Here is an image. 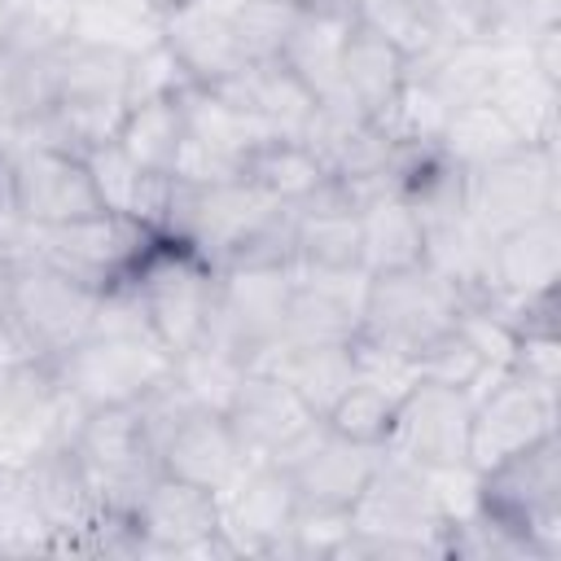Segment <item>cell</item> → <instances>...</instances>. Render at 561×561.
<instances>
[{
  "instance_id": "cell-1",
  "label": "cell",
  "mask_w": 561,
  "mask_h": 561,
  "mask_svg": "<svg viewBox=\"0 0 561 561\" xmlns=\"http://www.w3.org/2000/svg\"><path fill=\"white\" fill-rule=\"evenodd\" d=\"M443 504L434 469L399 460L381 447V460L351 504V535L337 548V561L351 557H443Z\"/></svg>"
},
{
  "instance_id": "cell-2",
  "label": "cell",
  "mask_w": 561,
  "mask_h": 561,
  "mask_svg": "<svg viewBox=\"0 0 561 561\" xmlns=\"http://www.w3.org/2000/svg\"><path fill=\"white\" fill-rule=\"evenodd\" d=\"M127 57L123 48L70 39L57 57L53 110L31 127L22 145H57L88 153L92 145L114 140L127 114Z\"/></svg>"
},
{
  "instance_id": "cell-3",
  "label": "cell",
  "mask_w": 561,
  "mask_h": 561,
  "mask_svg": "<svg viewBox=\"0 0 561 561\" xmlns=\"http://www.w3.org/2000/svg\"><path fill=\"white\" fill-rule=\"evenodd\" d=\"M478 508L513 526L539 561L561 557V438L543 434L530 447L478 473Z\"/></svg>"
},
{
  "instance_id": "cell-4",
  "label": "cell",
  "mask_w": 561,
  "mask_h": 561,
  "mask_svg": "<svg viewBox=\"0 0 561 561\" xmlns=\"http://www.w3.org/2000/svg\"><path fill=\"white\" fill-rule=\"evenodd\" d=\"M127 280L140 294L149 329L171 351V359L180 351L206 342L210 316H215V294H219V272L202 254H193L188 245H180L171 237H158L153 250L136 263V272Z\"/></svg>"
},
{
  "instance_id": "cell-5",
  "label": "cell",
  "mask_w": 561,
  "mask_h": 561,
  "mask_svg": "<svg viewBox=\"0 0 561 561\" xmlns=\"http://www.w3.org/2000/svg\"><path fill=\"white\" fill-rule=\"evenodd\" d=\"M460 307H465V294L430 263L381 272V276H368L359 337H373V342L416 359L430 342H438L456 324Z\"/></svg>"
},
{
  "instance_id": "cell-6",
  "label": "cell",
  "mask_w": 561,
  "mask_h": 561,
  "mask_svg": "<svg viewBox=\"0 0 561 561\" xmlns=\"http://www.w3.org/2000/svg\"><path fill=\"white\" fill-rule=\"evenodd\" d=\"M171 373V351L153 333H88L53 359V377L70 399L92 408L136 403Z\"/></svg>"
},
{
  "instance_id": "cell-7",
  "label": "cell",
  "mask_w": 561,
  "mask_h": 561,
  "mask_svg": "<svg viewBox=\"0 0 561 561\" xmlns=\"http://www.w3.org/2000/svg\"><path fill=\"white\" fill-rule=\"evenodd\" d=\"M101 508L110 513H136L153 478L162 473L153 443L145 438V425L131 403L123 408H92L83 412L75 438H70Z\"/></svg>"
},
{
  "instance_id": "cell-8",
  "label": "cell",
  "mask_w": 561,
  "mask_h": 561,
  "mask_svg": "<svg viewBox=\"0 0 561 561\" xmlns=\"http://www.w3.org/2000/svg\"><path fill=\"white\" fill-rule=\"evenodd\" d=\"M280 202H272L267 193H259L245 175L241 180H224V184H180V180H171L162 237L188 245L193 254H202L219 272L228 263V254Z\"/></svg>"
},
{
  "instance_id": "cell-9",
  "label": "cell",
  "mask_w": 561,
  "mask_h": 561,
  "mask_svg": "<svg viewBox=\"0 0 561 561\" xmlns=\"http://www.w3.org/2000/svg\"><path fill=\"white\" fill-rule=\"evenodd\" d=\"M0 184H4L13 215L26 228H57V224H75V219L105 210L92 188L88 162L75 149L18 145L0 162Z\"/></svg>"
},
{
  "instance_id": "cell-10",
  "label": "cell",
  "mask_w": 561,
  "mask_h": 561,
  "mask_svg": "<svg viewBox=\"0 0 561 561\" xmlns=\"http://www.w3.org/2000/svg\"><path fill=\"white\" fill-rule=\"evenodd\" d=\"M158 237L162 232H153L127 215L96 210V215L75 219V224L31 228V254L61 267L66 276H75L92 289H110L136 272V263L153 250Z\"/></svg>"
},
{
  "instance_id": "cell-11",
  "label": "cell",
  "mask_w": 561,
  "mask_h": 561,
  "mask_svg": "<svg viewBox=\"0 0 561 561\" xmlns=\"http://www.w3.org/2000/svg\"><path fill=\"white\" fill-rule=\"evenodd\" d=\"M465 210L486 237H500L548 210H561L557 149L522 145L495 162L465 171Z\"/></svg>"
},
{
  "instance_id": "cell-12",
  "label": "cell",
  "mask_w": 561,
  "mask_h": 561,
  "mask_svg": "<svg viewBox=\"0 0 561 561\" xmlns=\"http://www.w3.org/2000/svg\"><path fill=\"white\" fill-rule=\"evenodd\" d=\"M96 298H101V289L66 276L61 267H53V263H44L35 254L13 263L9 316L18 320V329L35 342V351L48 364L92 333Z\"/></svg>"
},
{
  "instance_id": "cell-13",
  "label": "cell",
  "mask_w": 561,
  "mask_h": 561,
  "mask_svg": "<svg viewBox=\"0 0 561 561\" xmlns=\"http://www.w3.org/2000/svg\"><path fill=\"white\" fill-rule=\"evenodd\" d=\"M289 294H294L289 267H224L206 337L228 346L254 368L285 337Z\"/></svg>"
},
{
  "instance_id": "cell-14",
  "label": "cell",
  "mask_w": 561,
  "mask_h": 561,
  "mask_svg": "<svg viewBox=\"0 0 561 561\" xmlns=\"http://www.w3.org/2000/svg\"><path fill=\"white\" fill-rule=\"evenodd\" d=\"M469 416L473 394L416 377L394 408L386 451L421 469H460L469 465Z\"/></svg>"
},
{
  "instance_id": "cell-15",
  "label": "cell",
  "mask_w": 561,
  "mask_h": 561,
  "mask_svg": "<svg viewBox=\"0 0 561 561\" xmlns=\"http://www.w3.org/2000/svg\"><path fill=\"white\" fill-rule=\"evenodd\" d=\"M543 434H557V390H539L513 373L486 377L473 390V416H469V469L473 473L530 447Z\"/></svg>"
},
{
  "instance_id": "cell-16",
  "label": "cell",
  "mask_w": 561,
  "mask_h": 561,
  "mask_svg": "<svg viewBox=\"0 0 561 561\" xmlns=\"http://www.w3.org/2000/svg\"><path fill=\"white\" fill-rule=\"evenodd\" d=\"M145 557H232L219 530V491L158 473L131 513Z\"/></svg>"
},
{
  "instance_id": "cell-17",
  "label": "cell",
  "mask_w": 561,
  "mask_h": 561,
  "mask_svg": "<svg viewBox=\"0 0 561 561\" xmlns=\"http://www.w3.org/2000/svg\"><path fill=\"white\" fill-rule=\"evenodd\" d=\"M381 460V447L368 443H351L342 434H333L324 421H316L285 456H276L272 465H280L294 482L298 508H320V513H351V504L359 500V491L368 486L373 469Z\"/></svg>"
},
{
  "instance_id": "cell-18",
  "label": "cell",
  "mask_w": 561,
  "mask_h": 561,
  "mask_svg": "<svg viewBox=\"0 0 561 561\" xmlns=\"http://www.w3.org/2000/svg\"><path fill=\"white\" fill-rule=\"evenodd\" d=\"M298 513L294 482L272 460H245L219 491V530L232 557H276Z\"/></svg>"
},
{
  "instance_id": "cell-19",
  "label": "cell",
  "mask_w": 561,
  "mask_h": 561,
  "mask_svg": "<svg viewBox=\"0 0 561 561\" xmlns=\"http://www.w3.org/2000/svg\"><path fill=\"white\" fill-rule=\"evenodd\" d=\"M228 425L245 451V460H276L285 456L320 416L272 373L250 368L228 403Z\"/></svg>"
},
{
  "instance_id": "cell-20",
  "label": "cell",
  "mask_w": 561,
  "mask_h": 561,
  "mask_svg": "<svg viewBox=\"0 0 561 561\" xmlns=\"http://www.w3.org/2000/svg\"><path fill=\"white\" fill-rule=\"evenodd\" d=\"M158 39L175 53L184 75L197 88H219L245 66V53L237 44L228 0H180L158 18Z\"/></svg>"
},
{
  "instance_id": "cell-21",
  "label": "cell",
  "mask_w": 561,
  "mask_h": 561,
  "mask_svg": "<svg viewBox=\"0 0 561 561\" xmlns=\"http://www.w3.org/2000/svg\"><path fill=\"white\" fill-rule=\"evenodd\" d=\"M158 460H162V473H171V478H184V482L206 486V491H224L241 473L245 451H241L224 412L193 408L184 416V425L167 438Z\"/></svg>"
},
{
  "instance_id": "cell-22",
  "label": "cell",
  "mask_w": 561,
  "mask_h": 561,
  "mask_svg": "<svg viewBox=\"0 0 561 561\" xmlns=\"http://www.w3.org/2000/svg\"><path fill=\"white\" fill-rule=\"evenodd\" d=\"M294 263L359 267V210L337 180H324L302 206H294Z\"/></svg>"
},
{
  "instance_id": "cell-23",
  "label": "cell",
  "mask_w": 561,
  "mask_h": 561,
  "mask_svg": "<svg viewBox=\"0 0 561 561\" xmlns=\"http://www.w3.org/2000/svg\"><path fill=\"white\" fill-rule=\"evenodd\" d=\"M561 276V210H548L491 241V289L522 298L557 289Z\"/></svg>"
},
{
  "instance_id": "cell-24",
  "label": "cell",
  "mask_w": 561,
  "mask_h": 561,
  "mask_svg": "<svg viewBox=\"0 0 561 561\" xmlns=\"http://www.w3.org/2000/svg\"><path fill=\"white\" fill-rule=\"evenodd\" d=\"M26 478L35 486V500L53 526V552H66V543L101 513V500L75 456L70 443L61 447H44L26 460Z\"/></svg>"
},
{
  "instance_id": "cell-25",
  "label": "cell",
  "mask_w": 561,
  "mask_h": 561,
  "mask_svg": "<svg viewBox=\"0 0 561 561\" xmlns=\"http://www.w3.org/2000/svg\"><path fill=\"white\" fill-rule=\"evenodd\" d=\"M254 368L280 377L320 421L342 399V390L355 381V355L351 342H276Z\"/></svg>"
},
{
  "instance_id": "cell-26",
  "label": "cell",
  "mask_w": 561,
  "mask_h": 561,
  "mask_svg": "<svg viewBox=\"0 0 561 561\" xmlns=\"http://www.w3.org/2000/svg\"><path fill=\"white\" fill-rule=\"evenodd\" d=\"M180 105H184V136H188L193 145L210 149L215 158L232 162V167H245L250 153L263 149V145L276 136L259 114L241 110V105H237L232 96H224L219 88H197V83H193V88L180 96Z\"/></svg>"
},
{
  "instance_id": "cell-27",
  "label": "cell",
  "mask_w": 561,
  "mask_h": 561,
  "mask_svg": "<svg viewBox=\"0 0 561 561\" xmlns=\"http://www.w3.org/2000/svg\"><path fill=\"white\" fill-rule=\"evenodd\" d=\"M88 162V175H92V188L101 197L105 210L114 215H127L153 232H162V219H167V197H171V175H153L145 167H136L114 140L105 145H92L83 153Z\"/></svg>"
},
{
  "instance_id": "cell-28",
  "label": "cell",
  "mask_w": 561,
  "mask_h": 561,
  "mask_svg": "<svg viewBox=\"0 0 561 561\" xmlns=\"http://www.w3.org/2000/svg\"><path fill=\"white\" fill-rule=\"evenodd\" d=\"M500 66H504V48H491V44H456V39H438L425 57L408 61V70L416 79H425L430 92L451 114L465 110V105L491 101V92L500 83Z\"/></svg>"
},
{
  "instance_id": "cell-29",
  "label": "cell",
  "mask_w": 561,
  "mask_h": 561,
  "mask_svg": "<svg viewBox=\"0 0 561 561\" xmlns=\"http://www.w3.org/2000/svg\"><path fill=\"white\" fill-rule=\"evenodd\" d=\"M224 96H232L241 110L259 114L276 136H289L298 140L311 110H316V96L280 66V61H245L232 79L219 83Z\"/></svg>"
},
{
  "instance_id": "cell-30",
  "label": "cell",
  "mask_w": 561,
  "mask_h": 561,
  "mask_svg": "<svg viewBox=\"0 0 561 561\" xmlns=\"http://www.w3.org/2000/svg\"><path fill=\"white\" fill-rule=\"evenodd\" d=\"M346 35H351V13H329V9H307L302 4V13H298V22H294L276 61L311 96H329V92H337Z\"/></svg>"
},
{
  "instance_id": "cell-31",
  "label": "cell",
  "mask_w": 561,
  "mask_h": 561,
  "mask_svg": "<svg viewBox=\"0 0 561 561\" xmlns=\"http://www.w3.org/2000/svg\"><path fill=\"white\" fill-rule=\"evenodd\" d=\"M355 210H359V267L368 276L421 263V254H425V224H421V215L403 197L377 193V197L359 202Z\"/></svg>"
},
{
  "instance_id": "cell-32",
  "label": "cell",
  "mask_w": 561,
  "mask_h": 561,
  "mask_svg": "<svg viewBox=\"0 0 561 561\" xmlns=\"http://www.w3.org/2000/svg\"><path fill=\"white\" fill-rule=\"evenodd\" d=\"M491 241L469 210H451L438 219H425V254L434 272H443L465 298H478L491 289Z\"/></svg>"
},
{
  "instance_id": "cell-33",
  "label": "cell",
  "mask_w": 561,
  "mask_h": 561,
  "mask_svg": "<svg viewBox=\"0 0 561 561\" xmlns=\"http://www.w3.org/2000/svg\"><path fill=\"white\" fill-rule=\"evenodd\" d=\"M557 83H548L543 75H535L526 66L522 48H504V66H500V83L491 92V105L508 118V127L539 149H557Z\"/></svg>"
},
{
  "instance_id": "cell-34",
  "label": "cell",
  "mask_w": 561,
  "mask_h": 561,
  "mask_svg": "<svg viewBox=\"0 0 561 561\" xmlns=\"http://www.w3.org/2000/svg\"><path fill=\"white\" fill-rule=\"evenodd\" d=\"M408 83V57L386 44L381 35L364 31L351 22V35H346V53H342V75H337V88L368 114L377 118L394 92Z\"/></svg>"
},
{
  "instance_id": "cell-35",
  "label": "cell",
  "mask_w": 561,
  "mask_h": 561,
  "mask_svg": "<svg viewBox=\"0 0 561 561\" xmlns=\"http://www.w3.org/2000/svg\"><path fill=\"white\" fill-rule=\"evenodd\" d=\"M184 96V92H180ZM180 96H158V101H136L127 105L114 145L145 171L153 175H171L175 153L184 145V105Z\"/></svg>"
},
{
  "instance_id": "cell-36",
  "label": "cell",
  "mask_w": 561,
  "mask_h": 561,
  "mask_svg": "<svg viewBox=\"0 0 561 561\" xmlns=\"http://www.w3.org/2000/svg\"><path fill=\"white\" fill-rule=\"evenodd\" d=\"M241 175L259 193H267L272 202H280V206H302L324 180H333L329 167L302 140H289V136H272L263 149H254L250 162L241 167Z\"/></svg>"
},
{
  "instance_id": "cell-37",
  "label": "cell",
  "mask_w": 561,
  "mask_h": 561,
  "mask_svg": "<svg viewBox=\"0 0 561 561\" xmlns=\"http://www.w3.org/2000/svg\"><path fill=\"white\" fill-rule=\"evenodd\" d=\"M438 145H443V153L451 162H460L465 171H473L482 162H495V158L522 149L526 140L508 127V118L491 101H482V105H465V110L447 114V127H443Z\"/></svg>"
},
{
  "instance_id": "cell-38",
  "label": "cell",
  "mask_w": 561,
  "mask_h": 561,
  "mask_svg": "<svg viewBox=\"0 0 561 561\" xmlns=\"http://www.w3.org/2000/svg\"><path fill=\"white\" fill-rule=\"evenodd\" d=\"M53 552V526L35 500L26 465H0V557Z\"/></svg>"
},
{
  "instance_id": "cell-39",
  "label": "cell",
  "mask_w": 561,
  "mask_h": 561,
  "mask_svg": "<svg viewBox=\"0 0 561 561\" xmlns=\"http://www.w3.org/2000/svg\"><path fill=\"white\" fill-rule=\"evenodd\" d=\"M171 373H175V381L188 390V399H193L197 408L228 412V403H232L237 386L245 381L250 364H245L241 355H232L228 346H219V342L206 337V342L180 351V355L171 359Z\"/></svg>"
},
{
  "instance_id": "cell-40",
  "label": "cell",
  "mask_w": 561,
  "mask_h": 561,
  "mask_svg": "<svg viewBox=\"0 0 561 561\" xmlns=\"http://www.w3.org/2000/svg\"><path fill=\"white\" fill-rule=\"evenodd\" d=\"M351 22L381 35L386 44H394L408 61L425 57L438 44V26H434V9L425 0H355L351 4Z\"/></svg>"
},
{
  "instance_id": "cell-41",
  "label": "cell",
  "mask_w": 561,
  "mask_h": 561,
  "mask_svg": "<svg viewBox=\"0 0 561 561\" xmlns=\"http://www.w3.org/2000/svg\"><path fill=\"white\" fill-rule=\"evenodd\" d=\"M394 408H399V390L355 377V381L342 390V399H337V403L324 412V425H329L333 434L351 438V443L386 447V434H390Z\"/></svg>"
},
{
  "instance_id": "cell-42",
  "label": "cell",
  "mask_w": 561,
  "mask_h": 561,
  "mask_svg": "<svg viewBox=\"0 0 561 561\" xmlns=\"http://www.w3.org/2000/svg\"><path fill=\"white\" fill-rule=\"evenodd\" d=\"M302 4L294 0H228V18L245 61H276Z\"/></svg>"
},
{
  "instance_id": "cell-43",
  "label": "cell",
  "mask_w": 561,
  "mask_h": 561,
  "mask_svg": "<svg viewBox=\"0 0 561 561\" xmlns=\"http://www.w3.org/2000/svg\"><path fill=\"white\" fill-rule=\"evenodd\" d=\"M447 114H451V110L430 92V83L408 70V83H403V88L394 92V101L377 114V127H381L394 145H403V140H438L443 127H447Z\"/></svg>"
},
{
  "instance_id": "cell-44",
  "label": "cell",
  "mask_w": 561,
  "mask_h": 561,
  "mask_svg": "<svg viewBox=\"0 0 561 561\" xmlns=\"http://www.w3.org/2000/svg\"><path fill=\"white\" fill-rule=\"evenodd\" d=\"M416 373L425 377V381H443V386H456V390H478L486 377H495V373H504V368H491L473 346H469V337L451 324L438 342H430L421 355H416Z\"/></svg>"
},
{
  "instance_id": "cell-45",
  "label": "cell",
  "mask_w": 561,
  "mask_h": 561,
  "mask_svg": "<svg viewBox=\"0 0 561 561\" xmlns=\"http://www.w3.org/2000/svg\"><path fill=\"white\" fill-rule=\"evenodd\" d=\"M491 48H526L543 26L561 22V0H482Z\"/></svg>"
},
{
  "instance_id": "cell-46",
  "label": "cell",
  "mask_w": 561,
  "mask_h": 561,
  "mask_svg": "<svg viewBox=\"0 0 561 561\" xmlns=\"http://www.w3.org/2000/svg\"><path fill=\"white\" fill-rule=\"evenodd\" d=\"M188 88H193V79L184 75V66L175 61V53L162 39H149L145 48H136L127 57V105L158 101V96H180Z\"/></svg>"
},
{
  "instance_id": "cell-47",
  "label": "cell",
  "mask_w": 561,
  "mask_h": 561,
  "mask_svg": "<svg viewBox=\"0 0 561 561\" xmlns=\"http://www.w3.org/2000/svg\"><path fill=\"white\" fill-rule=\"evenodd\" d=\"M351 535V513H320V508H298L294 513V526L280 543L276 557H333L337 561V548L342 539Z\"/></svg>"
},
{
  "instance_id": "cell-48",
  "label": "cell",
  "mask_w": 561,
  "mask_h": 561,
  "mask_svg": "<svg viewBox=\"0 0 561 561\" xmlns=\"http://www.w3.org/2000/svg\"><path fill=\"white\" fill-rule=\"evenodd\" d=\"M508 373L539 386V390H557L561 386V342H557V333H517L513 351H508Z\"/></svg>"
},
{
  "instance_id": "cell-49",
  "label": "cell",
  "mask_w": 561,
  "mask_h": 561,
  "mask_svg": "<svg viewBox=\"0 0 561 561\" xmlns=\"http://www.w3.org/2000/svg\"><path fill=\"white\" fill-rule=\"evenodd\" d=\"M39 364H48L39 351H35V342L18 329V320L13 316H4L0 320V390H9L13 381H22L26 373H35Z\"/></svg>"
},
{
  "instance_id": "cell-50",
  "label": "cell",
  "mask_w": 561,
  "mask_h": 561,
  "mask_svg": "<svg viewBox=\"0 0 561 561\" xmlns=\"http://www.w3.org/2000/svg\"><path fill=\"white\" fill-rule=\"evenodd\" d=\"M522 53H526V66H530L535 75H543L548 83L561 88V22H557V26H543Z\"/></svg>"
},
{
  "instance_id": "cell-51",
  "label": "cell",
  "mask_w": 561,
  "mask_h": 561,
  "mask_svg": "<svg viewBox=\"0 0 561 561\" xmlns=\"http://www.w3.org/2000/svg\"><path fill=\"white\" fill-rule=\"evenodd\" d=\"M9 285H13V263L0 254V320L9 316Z\"/></svg>"
},
{
  "instance_id": "cell-52",
  "label": "cell",
  "mask_w": 561,
  "mask_h": 561,
  "mask_svg": "<svg viewBox=\"0 0 561 561\" xmlns=\"http://www.w3.org/2000/svg\"><path fill=\"white\" fill-rule=\"evenodd\" d=\"M307 9H329V13H351L355 0H302Z\"/></svg>"
},
{
  "instance_id": "cell-53",
  "label": "cell",
  "mask_w": 561,
  "mask_h": 561,
  "mask_svg": "<svg viewBox=\"0 0 561 561\" xmlns=\"http://www.w3.org/2000/svg\"><path fill=\"white\" fill-rule=\"evenodd\" d=\"M149 4H153L158 13H167V9H171V4H180V0H149Z\"/></svg>"
},
{
  "instance_id": "cell-54",
  "label": "cell",
  "mask_w": 561,
  "mask_h": 561,
  "mask_svg": "<svg viewBox=\"0 0 561 561\" xmlns=\"http://www.w3.org/2000/svg\"><path fill=\"white\" fill-rule=\"evenodd\" d=\"M425 4H430V9H434V13H438V9H443V4H447V0H425ZM434 26H438V22H434Z\"/></svg>"
}]
</instances>
